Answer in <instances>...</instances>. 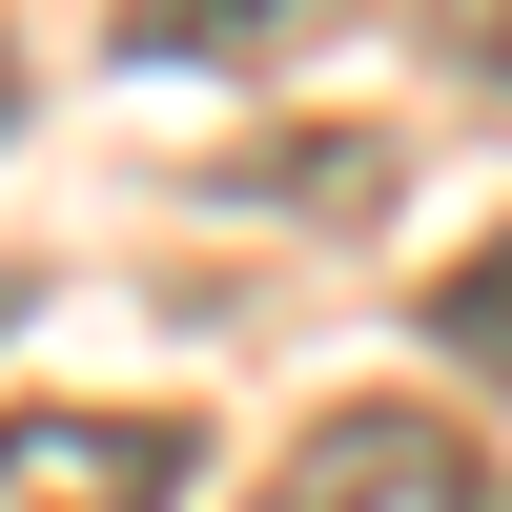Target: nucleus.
<instances>
[{"instance_id":"20e7f679","label":"nucleus","mask_w":512,"mask_h":512,"mask_svg":"<svg viewBox=\"0 0 512 512\" xmlns=\"http://www.w3.org/2000/svg\"><path fill=\"white\" fill-rule=\"evenodd\" d=\"M431 349H451V369H472V390H512V226H492V246H472V267H451V287H431Z\"/></svg>"},{"instance_id":"39448f33","label":"nucleus","mask_w":512,"mask_h":512,"mask_svg":"<svg viewBox=\"0 0 512 512\" xmlns=\"http://www.w3.org/2000/svg\"><path fill=\"white\" fill-rule=\"evenodd\" d=\"M431 41H451L472 82H512V0H431Z\"/></svg>"},{"instance_id":"f03ea898","label":"nucleus","mask_w":512,"mask_h":512,"mask_svg":"<svg viewBox=\"0 0 512 512\" xmlns=\"http://www.w3.org/2000/svg\"><path fill=\"white\" fill-rule=\"evenodd\" d=\"M0 512H185V410H0Z\"/></svg>"},{"instance_id":"7ed1b4c3","label":"nucleus","mask_w":512,"mask_h":512,"mask_svg":"<svg viewBox=\"0 0 512 512\" xmlns=\"http://www.w3.org/2000/svg\"><path fill=\"white\" fill-rule=\"evenodd\" d=\"M349 0H123V62H287L328 41Z\"/></svg>"},{"instance_id":"f257e3e1","label":"nucleus","mask_w":512,"mask_h":512,"mask_svg":"<svg viewBox=\"0 0 512 512\" xmlns=\"http://www.w3.org/2000/svg\"><path fill=\"white\" fill-rule=\"evenodd\" d=\"M246 512H492V451L451 410H328L308 451H267Z\"/></svg>"},{"instance_id":"423d86ee","label":"nucleus","mask_w":512,"mask_h":512,"mask_svg":"<svg viewBox=\"0 0 512 512\" xmlns=\"http://www.w3.org/2000/svg\"><path fill=\"white\" fill-rule=\"evenodd\" d=\"M0 123H21V41H0Z\"/></svg>"}]
</instances>
